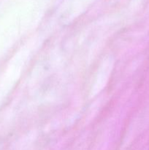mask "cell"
Instances as JSON below:
<instances>
[{"label":"cell","mask_w":149,"mask_h":150,"mask_svg":"<svg viewBox=\"0 0 149 150\" xmlns=\"http://www.w3.org/2000/svg\"><path fill=\"white\" fill-rule=\"evenodd\" d=\"M148 150H149V149H148Z\"/></svg>","instance_id":"1"}]
</instances>
